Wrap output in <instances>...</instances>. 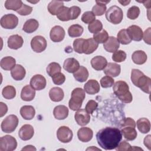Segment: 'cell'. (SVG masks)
Instances as JSON below:
<instances>
[{
  "mask_svg": "<svg viewBox=\"0 0 151 151\" xmlns=\"http://www.w3.org/2000/svg\"><path fill=\"white\" fill-rule=\"evenodd\" d=\"M99 145L104 150L114 149L122 139L121 131L116 127H106L100 130L96 135Z\"/></svg>",
  "mask_w": 151,
  "mask_h": 151,
  "instance_id": "6da1fadb",
  "label": "cell"
},
{
  "mask_svg": "<svg viewBox=\"0 0 151 151\" xmlns=\"http://www.w3.org/2000/svg\"><path fill=\"white\" fill-rule=\"evenodd\" d=\"M131 81L133 84L140 88L143 92L150 94L151 90V79L145 76L138 69H132L131 72Z\"/></svg>",
  "mask_w": 151,
  "mask_h": 151,
  "instance_id": "7a4b0ae2",
  "label": "cell"
},
{
  "mask_svg": "<svg viewBox=\"0 0 151 151\" xmlns=\"http://www.w3.org/2000/svg\"><path fill=\"white\" fill-rule=\"evenodd\" d=\"M113 90L114 94L124 103H130L132 101L133 96L129 91V87L124 81H117L113 84Z\"/></svg>",
  "mask_w": 151,
  "mask_h": 151,
  "instance_id": "3957f363",
  "label": "cell"
},
{
  "mask_svg": "<svg viewBox=\"0 0 151 151\" xmlns=\"http://www.w3.org/2000/svg\"><path fill=\"white\" fill-rule=\"evenodd\" d=\"M85 97L84 90L80 87L74 88L71 92V97L68 102L70 109L73 111L80 109Z\"/></svg>",
  "mask_w": 151,
  "mask_h": 151,
  "instance_id": "277c9868",
  "label": "cell"
},
{
  "mask_svg": "<svg viewBox=\"0 0 151 151\" xmlns=\"http://www.w3.org/2000/svg\"><path fill=\"white\" fill-rule=\"evenodd\" d=\"M123 18V13L122 9L116 6H110L106 12V19L113 24H120Z\"/></svg>",
  "mask_w": 151,
  "mask_h": 151,
  "instance_id": "5b68a950",
  "label": "cell"
},
{
  "mask_svg": "<svg viewBox=\"0 0 151 151\" xmlns=\"http://www.w3.org/2000/svg\"><path fill=\"white\" fill-rule=\"evenodd\" d=\"M18 118L14 114H10L6 117L1 123V127L2 130L7 133L13 132L18 124Z\"/></svg>",
  "mask_w": 151,
  "mask_h": 151,
  "instance_id": "8992f818",
  "label": "cell"
},
{
  "mask_svg": "<svg viewBox=\"0 0 151 151\" xmlns=\"http://www.w3.org/2000/svg\"><path fill=\"white\" fill-rule=\"evenodd\" d=\"M17 147V142L15 137L10 135H5L0 138V150L12 151Z\"/></svg>",
  "mask_w": 151,
  "mask_h": 151,
  "instance_id": "52a82bcc",
  "label": "cell"
},
{
  "mask_svg": "<svg viewBox=\"0 0 151 151\" xmlns=\"http://www.w3.org/2000/svg\"><path fill=\"white\" fill-rule=\"evenodd\" d=\"M0 23L2 28L5 29H12L16 28L18 25V18L14 14H6L1 18Z\"/></svg>",
  "mask_w": 151,
  "mask_h": 151,
  "instance_id": "ba28073f",
  "label": "cell"
},
{
  "mask_svg": "<svg viewBox=\"0 0 151 151\" xmlns=\"http://www.w3.org/2000/svg\"><path fill=\"white\" fill-rule=\"evenodd\" d=\"M47 45V42L44 37L41 35L35 36L31 41V47L32 50L35 52H41L44 51Z\"/></svg>",
  "mask_w": 151,
  "mask_h": 151,
  "instance_id": "9c48e42d",
  "label": "cell"
},
{
  "mask_svg": "<svg viewBox=\"0 0 151 151\" xmlns=\"http://www.w3.org/2000/svg\"><path fill=\"white\" fill-rule=\"evenodd\" d=\"M73 134L72 130L67 126L60 127L57 131V137L62 143H68L73 139Z\"/></svg>",
  "mask_w": 151,
  "mask_h": 151,
  "instance_id": "30bf717a",
  "label": "cell"
},
{
  "mask_svg": "<svg viewBox=\"0 0 151 151\" xmlns=\"http://www.w3.org/2000/svg\"><path fill=\"white\" fill-rule=\"evenodd\" d=\"M65 34V31L62 27L55 25L51 28L50 32V37L53 42H58L63 40Z\"/></svg>",
  "mask_w": 151,
  "mask_h": 151,
  "instance_id": "8fae6325",
  "label": "cell"
},
{
  "mask_svg": "<svg viewBox=\"0 0 151 151\" xmlns=\"http://www.w3.org/2000/svg\"><path fill=\"white\" fill-rule=\"evenodd\" d=\"M45 78L41 74L34 75L30 80V86L35 90H41L46 87Z\"/></svg>",
  "mask_w": 151,
  "mask_h": 151,
  "instance_id": "7c38bea8",
  "label": "cell"
},
{
  "mask_svg": "<svg viewBox=\"0 0 151 151\" xmlns=\"http://www.w3.org/2000/svg\"><path fill=\"white\" fill-rule=\"evenodd\" d=\"M74 119L78 125L84 126L90 122V116L85 109H79L77 112H76L74 114Z\"/></svg>",
  "mask_w": 151,
  "mask_h": 151,
  "instance_id": "4fadbf2b",
  "label": "cell"
},
{
  "mask_svg": "<svg viewBox=\"0 0 151 151\" xmlns=\"http://www.w3.org/2000/svg\"><path fill=\"white\" fill-rule=\"evenodd\" d=\"M34 134V127L31 124L23 125L18 132V136L19 138L24 141L31 139Z\"/></svg>",
  "mask_w": 151,
  "mask_h": 151,
  "instance_id": "5bb4252c",
  "label": "cell"
},
{
  "mask_svg": "<svg viewBox=\"0 0 151 151\" xmlns=\"http://www.w3.org/2000/svg\"><path fill=\"white\" fill-rule=\"evenodd\" d=\"M127 32L132 40L140 41L143 38V31L142 28L136 25H132L126 29Z\"/></svg>",
  "mask_w": 151,
  "mask_h": 151,
  "instance_id": "9a60e30c",
  "label": "cell"
},
{
  "mask_svg": "<svg viewBox=\"0 0 151 151\" xmlns=\"http://www.w3.org/2000/svg\"><path fill=\"white\" fill-rule=\"evenodd\" d=\"M103 71L106 75L111 77H115L120 74L121 67L119 64L116 63H109L104 68Z\"/></svg>",
  "mask_w": 151,
  "mask_h": 151,
  "instance_id": "2e32d148",
  "label": "cell"
},
{
  "mask_svg": "<svg viewBox=\"0 0 151 151\" xmlns=\"http://www.w3.org/2000/svg\"><path fill=\"white\" fill-rule=\"evenodd\" d=\"M120 47V43L117 39L113 36L109 37L107 41L104 43L103 47L106 51L109 52H114Z\"/></svg>",
  "mask_w": 151,
  "mask_h": 151,
  "instance_id": "e0dca14e",
  "label": "cell"
},
{
  "mask_svg": "<svg viewBox=\"0 0 151 151\" xmlns=\"http://www.w3.org/2000/svg\"><path fill=\"white\" fill-rule=\"evenodd\" d=\"M98 46L99 44L93 38L85 40L83 44V53L90 54L97 50Z\"/></svg>",
  "mask_w": 151,
  "mask_h": 151,
  "instance_id": "ac0fdd59",
  "label": "cell"
},
{
  "mask_svg": "<svg viewBox=\"0 0 151 151\" xmlns=\"http://www.w3.org/2000/svg\"><path fill=\"white\" fill-rule=\"evenodd\" d=\"M24 43L23 38L21 36L15 34L11 35L8 39V46L12 50H18L20 48Z\"/></svg>",
  "mask_w": 151,
  "mask_h": 151,
  "instance_id": "d6986e66",
  "label": "cell"
},
{
  "mask_svg": "<svg viewBox=\"0 0 151 151\" xmlns=\"http://www.w3.org/2000/svg\"><path fill=\"white\" fill-rule=\"evenodd\" d=\"M91 65L96 70L100 71L104 69L107 64V61L105 57L97 55L91 60Z\"/></svg>",
  "mask_w": 151,
  "mask_h": 151,
  "instance_id": "ffe728a7",
  "label": "cell"
},
{
  "mask_svg": "<svg viewBox=\"0 0 151 151\" xmlns=\"http://www.w3.org/2000/svg\"><path fill=\"white\" fill-rule=\"evenodd\" d=\"M63 67L67 72L70 73H74L78 70L80 64L76 58H68L64 61Z\"/></svg>",
  "mask_w": 151,
  "mask_h": 151,
  "instance_id": "44dd1931",
  "label": "cell"
},
{
  "mask_svg": "<svg viewBox=\"0 0 151 151\" xmlns=\"http://www.w3.org/2000/svg\"><path fill=\"white\" fill-rule=\"evenodd\" d=\"M93 130L89 127H81L77 132V137L82 142H89L93 138Z\"/></svg>",
  "mask_w": 151,
  "mask_h": 151,
  "instance_id": "7402d4cb",
  "label": "cell"
},
{
  "mask_svg": "<svg viewBox=\"0 0 151 151\" xmlns=\"http://www.w3.org/2000/svg\"><path fill=\"white\" fill-rule=\"evenodd\" d=\"M35 96V89L30 85L25 86L21 92V98L25 101H30L32 100Z\"/></svg>",
  "mask_w": 151,
  "mask_h": 151,
  "instance_id": "603a6c76",
  "label": "cell"
},
{
  "mask_svg": "<svg viewBox=\"0 0 151 151\" xmlns=\"http://www.w3.org/2000/svg\"><path fill=\"white\" fill-rule=\"evenodd\" d=\"M84 91L88 94L93 95L99 92L100 85L96 80H89L84 86Z\"/></svg>",
  "mask_w": 151,
  "mask_h": 151,
  "instance_id": "cb8c5ba5",
  "label": "cell"
},
{
  "mask_svg": "<svg viewBox=\"0 0 151 151\" xmlns=\"http://www.w3.org/2000/svg\"><path fill=\"white\" fill-rule=\"evenodd\" d=\"M25 74V69L20 64L15 65V66L11 71V75L12 77L17 81H20L24 79Z\"/></svg>",
  "mask_w": 151,
  "mask_h": 151,
  "instance_id": "d4e9b609",
  "label": "cell"
},
{
  "mask_svg": "<svg viewBox=\"0 0 151 151\" xmlns=\"http://www.w3.org/2000/svg\"><path fill=\"white\" fill-rule=\"evenodd\" d=\"M54 117L57 120H64L68 115V109L64 105H58L54 107L53 110Z\"/></svg>",
  "mask_w": 151,
  "mask_h": 151,
  "instance_id": "484cf974",
  "label": "cell"
},
{
  "mask_svg": "<svg viewBox=\"0 0 151 151\" xmlns=\"http://www.w3.org/2000/svg\"><path fill=\"white\" fill-rule=\"evenodd\" d=\"M64 96L63 90L58 87H54L50 89L49 91V97L50 99L54 102L61 101Z\"/></svg>",
  "mask_w": 151,
  "mask_h": 151,
  "instance_id": "4316f807",
  "label": "cell"
},
{
  "mask_svg": "<svg viewBox=\"0 0 151 151\" xmlns=\"http://www.w3.org/2000/svg\"><path fill=\"white\" fill-rule=\"evenodd\" d=\"M96 4L92 8V12L95 15L101 16L105 13L107 9L106 5L110 2V1H96Z\"/></svg>",
  "mask_w": 151,
  "mask_h": 151,
  "instance_id": "83f0119b",
  "label": "cell"
},
{
  "mask_svg": "<svg viewBox=\"0 0 151 151\" xmlns=\"http://www.w3.org/2000/svg\"><path fill=\"white\" fill-rule=\"evenodd\" d=\"M147 57L145 51L137 50L133 52L132 55V59L134 63L138 65H142L146 63Z\"/></svg>",
  "mask_w": 151,
  "mask_h": 151,
  "instance_id": "f1b7e54d",
  "label": "cell"
},
{
  "mask_svg": "<svg viewBox=\"0 0 151 151\" xmlns=\"http://www.w3.org/2000/svg\"><path fill=\"white\" fill-rule=\"evenodd\" d=\"M20 114L25 120H29L34 118L35 114V110L32 106H24L20 109Z\"/></svg>",
  "mask_w": 151,
  "mask_h": 151,
  "instance_id": "f546056e",
  "label": "cell"
},
{
  "mask_svg": "<svg viewBox=\"0 0 151 151\" xmlns=\"http://www.w3.org/2000/svg\"><path fill=\"white\" fill-rule=\"evenodd\" d=\"M88 71L84 66H80L78 70L73 73V76L76 80L83 83L86 81L88 77Z\"/></svg>",
  "mask_w": 151,
  "mask_h": 151,
  "instance_id": "4dcf8cb0",
  "label": "cell"
},
{
  "mask_svg": "<svg viewBox=\"0 0 151 151\" xmlns=\"http://www.w3.org/2000/svg\"><path fill=\"white\" fill-rule=\"evenodd\" d=\"M121 133L123 137L127 140L132 141L137 137V132L135 128L130 126H125L122 127Z\"/></svg>",
  "mask_w": 151,
  "mask_h": 151,
  "instance_id": "1f68e13d",
  "label": "cell"
},
{
  "mask_svg": "<svg viewBox=\"0 0 151 151\" xmlns=\"http://www.w3.org/2000/svg\"><path fill=\"white\" fill-rule=\"evenodd\" d=\"M39 27V23L37 20L31 18L28 19L24 24L22 29L27 33L31 34L35 31Z\"/></svg>",
  "mask_w": 151,
  "mask_h": 151,
  "instance_id": "d6a6232c",
  "label": "cell"
},
{
  "mask_svg": "<svg viewBox=\"0 0 151 151\" xmlns=\"http://www.w3.org/2000/svg\"><path fill=\"white\" fill-rule=\"evenodd\" d=\"M137 127L138 130L142 133H147L150 130V122L149 119L145 117H142L137 120Z\"/></svg>",
  "mask_w": 151,
  "mask_h": 151,
  "instance_id": "836d02e7",
  "label": "cell"
},
{
  "mask_svg": "<svg viewBox=\"0 0 151 151\" xmlns=\"http://www.w3.org/2000/svg\"><path fill=\"white\" fill-rule=\"evenodd\" d=\"M64 6V2L59 1H51L47 6L48 12L52 15H57L60 9Z\"/></svg>",
  "mask_w": 151,
  "mask_h": 151,
  "instance_id": "e575fe53",
  "label": "cell"
},
{
  "mask_svg": "<svg viewBox=\"0 0 151 151\" xmlns=\"http://www.w3.org/2000/svg\"><path fill=\"white\" fill-rule=\"evenodd\" d=\"M15 59L12 57L7 56L1 60V67L4 70H11L15 66Z\"/></svg>",
  "mask_w": 151,
  "mask_h": 151,
  "instance_id": "d590c367",
  "label": "cell"
},
{
  "mask_svg": "<svg viewBox=\"0 0 151 151\" xmlns=\"http://www.w3.org/2000/svg\"><path fill=\"white\" fill-rule=\"evenodd\" d=\"M83 31L82 26L79 24H74L68 28V34L71 37H78L82 35Z\"/></svg>",
  "mask_w": 151,
  "mask_h": 151,
  "instance_id": "8d00e7d4",
  "label": "cell"
},
{
  "mask_svg": "<svg viewBox=\"0 0 151 151\" xmlns=\"http://www.w3.org/2000/svg\"><path fill=\"white\" fill-rule=\"evenodd\" d=\"M117 39L119 43L123 45L129 44L132 41L126 29H122L119 31L117 35Z\"/></svg>",
  "mask_w": 151,
  "mask_h": 151,
  "instance_id": "74e56055",
  "label": "cell"
},
{
  "mask_svg": "<svg viewBox=\"0 0 151 151\" xmlns=\"http://www.w3.org/2000/svg\"><path fill=\"white\" fill-rule=\"evenodd\" d=\"M23 3L20 0H6L5 2V7L8 10L18 11L22 6Z\"/></svg>",
  "mask_w": 151,
  "mask_h": 151,
  "instance_id": "f35d334b",
  "label": "cell"
},
{
  "mask_svg": "<svg viewBox=\"0 0 151 151\" xmlns=\"http://www.w3.org/2000/svg\"><path fill=\"white\" fill-rule=\"evenodd\" d=\"M2 94L6 99H12L16 96V90L15 87L12 86H6L3 88Z\"/></svg>",
  "mask_w": 151,
  "mask_h": 151,
  "instance_id": "ab89813d",
  "label": "cell"
},
{
  "mask_svg": "<svg viewBox=\"0 0 151 151\" xmlns=\"http://www.w3.org/2000/svg\"><path fill=\"white\" fill-rule=\"evenodd\" d=\"M61 70V67L60 65L55 62L50 63L47 67V73L51 77L55 74L60 73Z\"/></svg>",
  "mask_w": 151,
  "mask_h": 151,
  "instance_id": "60d3db41",
  "label": "cell"
},
{
  "mask_svg": "<svg viewBox=\"0 0 151 151\" xmlns=\"http://www.w3.org/2000/svg\"><path fill=\"white\" fill-rule=\"evenodd\" d=\"M109 38L107 32L105 29H102L101 31L93 35V39L98 44L104 43Z\"/></svg>",
  "mask_w": 151,
  "mask_h": 151,
  "instance_id": "b9f144b4",
  "label": "cell"
},
{
  "mask_svg": "<svg viewBox=\"0 0 151 151\" xmlns=\"http://www.w3.org/2000/svg\"><path fill=\"white\" fill-rule=\"evenodd\" d=\"M88 29L90 32L96 34L103 29V24L100 20L96 19L88 25Z\"/></svg>",
  "mask_w": 151,
  "mask_h": 151,
  "instance_id": "7bdbcfd3",
  "label": "cell"
},
{
  "mask_svg": "<svg viewBox=\"0 0 151 151\" xmlns=\"http://www.w3.org/2000/svg\"><path fill=\"white\" fill-rule=\"evenodd\" d=\"M69 9V8L64 6L57 15L58 19L61 21H67L70 20Z\"/></svg>",
  "mask_w": 151,
  "mask_h": 151,
  "instance_id": "ee69618b",
  "label": "cell"
},
{
  "mask_svg": "<svg viewBox=\"0 0 151 151\" xmlns=\"http://www.w3.org/2000/svg\"><path fill=\"white\" fill-rule=\"evenodd\" d=\"M126 58V54L124 51L117 50L112 55V60L117 63L124 61Z\"/></svg>",
  "mask_w": 151,
  "mask_h": 151,
  "instance_id": "f6af8a7d",
  "label": "cell"
},
{
  "mask_svg": "<svg viewBox=\"0 0 151 151\" xmlns=\"http://www.w3.org/2000/svg\"><path fill=\"white\" fill-rule=\"evenodd\" d=\"M140 14V9L137 6H132L129 8L127 12V17L130 19H136Z\"/></svg>",
  "mask_w": 151,
  "mask_h": 151,
  "instance_id": "bcb514c9",
  "label": "cell"
},
{
  "mask_svg": "<svg viewBox=\"0 0 151 151\" xmlns=\"http://www.w3.org/2000/svg\"><path fill=\"white\" fill-rule=\"evenodd\" d=\"M81 21L85 24H91L95 21L96 15L92 11H86L81 16Z\"/></svg>",
  "mask_w": 151,
  "mask_h": 151,
  "instance_id": "7dc6e473",
  "label": "cell"
},
{
  "mask_svg": "<svg viewBox=\"0 0 151 151\" xmlns=\"http://www.w3.org/2000/svg\"><path fill=\"white\" fill-rule=\"evenodd\" d=\"M114 84V79L110 76H106L100 80V85L103 88L111 87Z\"/></svg>",
  "mask_w": 151,
  "mask_h": 151,
  "instance_id": "c3c4849f",
  "label": "cell"
},
{
  "mask_svg": "<svg viewBox=\"0 0 151 151\" xmlns=\"http://www.w3.org/2000/svg\"><path fill=\"white\" fill-rule=\"evenodd\" d=\"M84 40H85L83 38H77L74 41L73 48L76 52L78 54L83 53V44Z\"/></svg>",
  "mask_w": 151,
  "mask_h": 151,
  "instance_id": "681fc988",
  "label": "cell"
},
{
  "mask_svg": "<svg viewBox=\"0 0 151 151\" xmlns=\"http://www.w3.org/2000/svg\"><path fill=\"white\" fill-rule=\"evenodd\" d=\"M97 107H98V103L93 100H90L87 103L85 107V110L88 114H91L96 110Z\"/></svg>",
  "mask_w": 151,
  "mask_h": 151,
  "instance_id": "f907efd6",
  "label": "cell"
},
{
  "mask_svg": "<svg viewBox=\"0 0 151 151\" xmlns=\"http://www.w3.org/2000/svg\"><path fill=\"white\" fill-rule=\"evenodd\" d=\"M52 80L53 83L56 85L63 84L65 80V77L64 74L60 73H57L52 77Z\"/></svg>",
  "mask_w": 151,
  "mask_h": 151,
  "instance_id": "816d5d0a",
  "label": "cell"
},
{
  "mask_svg": "<svg viewBox=\"0 0 151 151\" xmlns=\"http://www.w3.org/2000/svg\"><path fill=\"white\" fill-rule=\"evenodd\" d=\"M70 12V19L73 20L77 19L81 13V9L77 6H73L69 8Z\"/></svg>",
  "mask_w": 151,
  "mask_h": 151,
  "instance_id": "f5cc1de1",
  "label": "cell"
},
{
  "mask_svg": "<svg viewBox=\"0 0 151 151\" xmlns=\"http://www.w3.org/2000/svg\"><path fill=\"white\" fill-rule=\"evenodd\" d=\"M32 11V8L29 5H27L24 4H22V6L17 11V12L22 16H25L29 15Z\"/></svg>",
  "mask_w": 151,
  "mask_h": 151,
  "instance_id": "db71d44e",
  "label": "cell"
},
{
  "mask_svg": "<svg viewBox=\"0 0 151 151\" xmlns=\"http://www.w3.org/2000/svg\"><path fill=\"white\" fill-rule=\"evenodd\" d=\"M117 151H127L132 150L133 147L126 140H123L122 142H120L118 146L115 148Z\"/></svg>",
  "mask_w": 151,
  "mask_h": 151,
  "instance_id": "11a10c76",
  "label": "cell"
},
{
  "mask_svg": "<svg viewBox=\"0 0 151 151\" xmlns=\"http://www.w3.org/2000/svg\"><path fill=\"white\" fill-rule=\"evenodd\" d=\"M120 126L121 127H125V126H130L135 128L136 122L133 119L130 117H126L122 120V122L120 123Z\"/></svg>",
  "mask_w": 151,
  "mask_h": 151,
  "instance_id": "9f6ffc18",
  "label": "cell"
},
{
  "mask_svg": "<svg viewBox=\"0 0 151 151\" xmlns=\"http://www.w3.org/2000/svg\"><path fill=\"white\" fill-rule=\"evenodd\" d=\"M150 29L151 28L149 27L145 31L143 34V38L144 41L149 45H150Z\"/></svg>",
  "mask_w": 151,
  "mask_h": 151,
  "instance_id": "6f0895ef",
  "label": "cell"
},
{
  "mask_svg": "<svg viewBox=\"0 0 151 151\" xmlns=\"http://www.w3.org/2000/svg\"><path fill=\"white\" fill-rule=\"evenodd\" d=\"M0 117H3L8 111V107L6 104L3 102L0 103Z\"/></svg>",
  "mask_w": 151,
  "mask_h": 151,
  "instance_id": "680465c9",
  "label": "cell"
},
{
  "mask_svg": "<svg viewBox=\"0 0 151 151\" xmlns=\"http://www.w3.org/2000/svg\"><path fill=\"white\" fill-rule=\"evenodd\" d=\"M150 135L149 134L146 136L144 139V145L149 149V150L151 149L150 147Z\"/></svg>",
  "mask_w": 151,
  "mask_h": 151,
  "instance_id": "91938a15",
  "label": "cell"
},
{
  "mask_svg": "<svg viewBox=\"0 0 151 151\" xmlns=\"http://www.w3.org/2000/svg\"><path fill=\"white\" fill-rule=\"evenodd\" d=\"M36 148L32 145H27L22 149V150H36Z\"/></svg>",
  "mask_w": 151,
  "mask_h": 151,
  "instance_id": "94428289",
  "label": "cell"
},
{
  "mask_svg": "<svg viewBox=\"0 0 151 151\" xmlns=\"http://www.w3.org/2000/svg\"><path fill=\"white\" fill-rule=\"evenodd\" d=\"M118 2H119L120 4H121L122 5L126 6V5H127L130 2V1H119Z\"/></svg>",
  "mask_w": 151,
  "mask_h": 151,
  "instance_id": "6125c7cd",
  "label": "cell"
}]
</instances>
